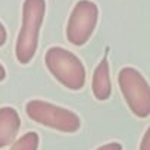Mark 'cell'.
Segmentation results:
<instances>
[{"label": "cell", "mask_w": 150, "mask_h": 150, "mask_svg": "<svg viewBox=\"0 0 150 150\" xmlns=\"http://www.w3.org/2000/svg\"><path fill=\"white\" fill-rule=\"evenodd\" d=\"M6 40H8V33H6V28H5V25L0 22V47H2L5 43H6Z\"/></svg>", "instance_id": "11"}, {"label": "cell", "mask_w": 150, "mask_h": 150, "mask_svg": "<svg viewBox=\"0 0 150 150\" xmlns=\"http://www.w3.org/2000/svg\"><path fill=\"white\" fill-rule=\"evenodd\" d=\"M21 128V118L16 109L11 106L0 108V149L15 143Z\"/></svg>", "instance_id": "6"}, {"label": "cell", "mask_w": 150, "mask_h": 150, "mask_svg": "<svg viewBox=\"0 0 150 150\" xmlns=\"http://www.w3.org/2000/svg\"><path fill=\"white\" fill-rule=\"evenodd\" d=\"M91 90L93 96L103 102L108 100L112 94V83H110V74H109V62L106 57L100 60V63L96 66L93 72V80H91Z\"/></svg>", "instance_id": "7"}, {"label": "cell", "mask_w": 150, "mask_h": 150, "mask_svg": "<svg viewBox=\"0 0 150 150\" xmlns=\"http://www.w3.org/2000/svg\"><path fill=\"white\" fill-rule=\"evenodd\" d=\"M5 78H6V69H5V66L2 63H0V83H2Z\"/></svg>", "instance_id": "12"}, {"label": "cell", "mask_w": 150, "mask_h": 150, "mask_svg": "<svg viewBox=\"0 0 150 150\" xmlns=\"http://www.w3.org/2000/svg\"><path fill=\"white\" fill-rule=\"evenodd\" d=\"M46 15V0H24L22 25L16 37L15 56L19 63L27 65L35 56L40 28Z\"/></svg>", "instance_id": "1"}, {"label": "cell", "mask_w": 150, "mask_h": 150, "mask_svg": "<svg viewBox=\"0 0 150 150\" xmlns=\"http://www.w3.org/2000/svg\"><path fill=\"white\" fill-rule=\"evenodd\" d=\"M138 150H150V127L146 129L143 138H141V143H140V149Z\"/></svg>", "instance_id": "9"}, {"label": "cell", "mask_w": 150, "mask_h": 150, "mask_svg": "<svg viewBox=\"0 0 150 150\" xmlns=\"http://www.w3.org/2000/svg\"><path fill=\"white\" fill-rule=\"evenodd\" d=\"M25 112L34 122L60 132L72 134L81 127V119L75 112L44 100H30L25 105Z\"/></svg>", "instance_id": "3"}, {"label": "cell", "mask_w": 150, "mask_h": 150, "mask_svg": "<svg viewBox=\"0 0 150 150\" xmlns=\"http://www.w3.org/2000/svg\"><path fill=\"white\" fill-rule=\"evenodd\" d=\"M44 63L49 72L63 87L69 90H81L86 84V68L80 57L72 52L54 46L44 54Z\"/></svg>", "instance_id": "2"}, {"label": "cell", "mask_w": 150, "mask_h": 150, "mask_svg": "<svg viewBox=\"0 0 150 150\" xmlns=\"http://www.w3.org/2000/svg\"><path fill=\"white\" fill-rule=\"evenodd\" d=\"M118 84L129 110L138 118L150 115V84L132 66H125L118 74Z\"/></svg>", "instance_id": "4"}, {"label": "cell", "mask_w": 150, "mask_h": 150, "mask_svg": "<svg viewBox=\"0 0 150 150\" xmlns=\"http://www.w3.org/2000/svg\"><path fill=\"white\" fill-rule=\"evenodd\" d=\"M96 150H122V144L118 141H112V143H108V144L97 147Z\"/></svg>", "instance_id": "10"}, {"label": "cell", "mask_w": 150, "mask_h": 150, "mask_svg": "<svg viewBox=\"0 0 150 150\" xmlns=\"http://www.w3.org/2000/svg\"><path fill=\"white\" fill-rule=\"evenodd\" d=\"M99 19V8L90 0H80L74 6L68 24L66 38L72 46H84L93 35Z\"/></svg>", "instance_id": "5"}, {"label": "cell", "mask_w": 150, "mask_h": 150, "mask_svg": "<svg viewBox=\"0 0 150 150\" xmlns=\"http://www.w3.org/2000/svg\"><path fill=\"white\" fill-rule=\"evenodd\" d=\"M38 143H40L38 134L34 131H30V132H25L24 135H21V138L15 140V143L12 144V147L9 150H37Z\"/></svg>", "instance_id": "8"}]
</instances>
